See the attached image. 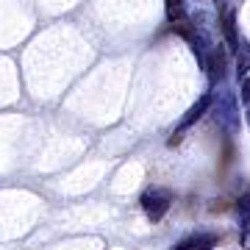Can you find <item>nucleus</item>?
Wrapping results in <instances>:
<instances>
[{
    "mask_svg": "<svg viewBox=\"0 0 250 250\" xmlns=\"http://www.w3.org/2000/svg\"><path fill=\"white\" fill-rule=\"evenodd\" d=\"M220 31H223L228 47H231V50H236V45H239V36H236V20H233V11L231 9H220Z\"/></svg>",
    "mask_w": 250,
    "mask_h": 250,
    "instance_id": "f03ea898",
    "label": "nucleus"
},
{
    "mask_svg": "<svg viewBox=\"0 0 250 250\" xmlns=\"http://www.w3.org/2000/svg\"><path fill=\"white\" fill-rule=\"evenodd\" d=\"M142 206H145V214L150 223H159L161 217L167 214L170 208V195L167 192H150V195L142 197Z\"/></svg>",
    "mask_w": 250,
    "mask_h": 250,
    "instance_id": "f257e3e1",
    "label": "nucleus"
},
{
    "mask_svg": "<svg viewBox=\"0 0 250 250\" xmlns=\"http://www.w3.org/2000/svg\"><path fill=\"white\" fill-rule=\"evenodd\" d=\"M206 70H208V78L211 81L223 78V72H225V50L223 47L208 50V56H206Z\"/></svg>",
    "mask_w": 250,
    "mask_h": 250,
    "instance_id": "7ed1b4c3",
    "label": "nucleus"
},
{
    "mask_svg": "<svg viewBox=\"0 0 250 250\" xmlns=\"http://www.w3.org/2000/svg\"><path fill=\"white\" fill-rule=\"evenodd\" d=\"M217 245V236H211V233H195V236H187L184 242H178L172 250H211Z\"/></svg>",
    "mask_w": 250,
    "mask_h": 250,
    "instance_id": "20e7f679",
    "label": "nucleus"
},
{
    "mask_svg": "<svg viewBox=\"0 0 250 250\" xmlns=\"http://www.w3.org/2000/svg\"><path fill=\"white\" fill-rule=\"evenodd\" d=\"M248 248H250V239H248Z\"/></svg>",
    "mask_w": 250,
    "mask_h": 250,
    "instance_id": "0eeeda50",
    "label": "nucleus"
},
{
    "mask_svg": "<svg viewBox=\"0 0 250 250\" xmlns=\"http://www.w3.org/2000/svg\"><path fill=\"white\" fill-rule=\"evenodd\" d=\"M164 3H167V20H170V22L187 20V6H184V0H164Z\"/></svg>",
    "mask_w": 250,
    "mask_h": 250,
    "instance_id": "39448f33",
    "label": "nucleus"
},
{
    "mask_svg": "<svg viewBox=\"0 0 250 250\" xmlns=\"http://www.w3.org/2000/svg\"><path fill=\"white\" fill-rule=\"evenodd\" d=\"M208 103H211V98L206 95V98L200 100V103H197V106H192V108H189V114L184 117V125H192L195 120H200V117L206 114V108H208Z\"/></svg>",
    "mask_w": 250,
    "mask_h": 250,
    "instance_id": "423d86ee",
    "label": "nucleus"
}]
</instances>
